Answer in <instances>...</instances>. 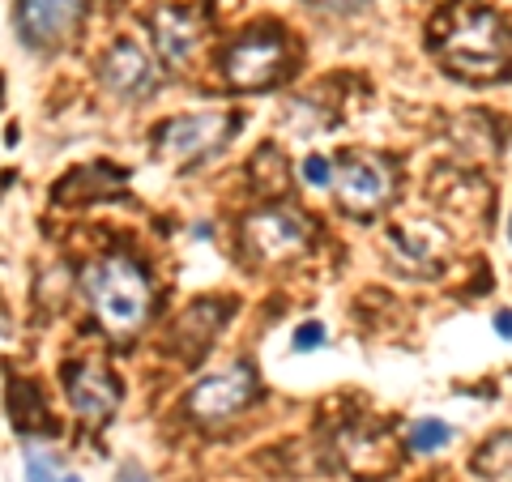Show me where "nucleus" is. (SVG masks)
Here are the masks:
<instances>
[{"mask_svg": "<svg viewBox=\"0 0 512 482\" xmlns=\"http://www.w3.org/2000/svg\"><path fill=\"white\" fill-rule=\"evenodd\" d=\"M431 56L461 82H500L512 64V26L487 5L453 0L431 22Z\"/></svg>", "mask_w": 512, "mask_h": 482, "instance_id": "nucleus-1", "label": "nucleus"}, {"mask_svg": "<svg viewBox=\"0 0 512 482\" xmlns=\"http://www.w3.org/2000/svg\"><path fill=\"white\" fill-rule=\"evenodd\" d=\"M82 291L90 299L94 320L111 333V337H133L146 329L150 308H154V291L150 278L133 256L124 252H107L82 273Z\"/></svg>", "mask_w": 512, "mask_h": 482, "instance_id": "nucleus-2", "label": "nucleus"}, {"mask_svg": "<svg viewBox=\"0 0 512 482\" xmlns=\"http://www.w3.org/2000/svg\"><path fill=\"white\" fill-rule=\"evenodd\" d=\"M291 73V43L278 30H244L218 56V77L239 94L274 90Z\"/></svg>", "mask_w": 512, "mask_h": 482, "instance_id": "nucleus-3", "label": "nucleus"}, {"mask_svg": "<svg viewBox=\"0 0 512 482\" xmlns=\"http://www.w3.org/2000/svg\"><path fill=\"white\" fill-rule=\"evenodd\" d=\"M235 116L222 111H197V116H175L167 124H158L150 133L154 158H163L167 167H197L205 158H214L235 133Z\"/></svg>", "mask_w": 512, "mask_h": 482, "instance_id": "nucleus-4", "label": "nucleus"}, {"mask_svg": "<svg viewBox=\"0 0 512 482\" xmlns=\"http://www.w3.org/2000/svg\"><path fill=\"white\" fill-rule=\"evenodd\" d=\"M256 397H261V380H256V367H252L248 359H235L231 367H222V372H210V376H201L197 384H192L188 397H184V410H188L197 423L218 427V423L239 419V414H244Z\"/></svg>", "mask_w": 512, "mask_h": 482, "instance_id": "nucleus-5", "label": "nucleus"}, {"mask_svg": "<svg viewBox=\"0 0 512 482\" xmlns=\"http://www.w3.org/2000/svg\"><path fill=\"white\" fill-rule=\"evenodd\" d=\"M308 222L291 205H265L244 218V244L261 265H286L308 252Z\"/></svg>", "mask_w": 512, "mask_h": 482, "instance_id": "nucleus-6", "label": "nucleus"}, {"mask_svg": "<svg viewBox=\"0 0 512 482\" xmlns=\"http://www.w3.org/2000/svg\"><path fill=\"white\" fill-rule=\"evenodd\" d=\"M333 192H338V205L346 214L367 218L393 201L397 175L376 154H346L338 163V171H333Z\"/></svg>", "mask_w": 512, "mask_h": 482, "instance_id": "nucleus-7", "label": "nucleus"}, {"mask_svg": "<svg viewBox=\"0 0 512 482\" xmlns=\"http://www.w3.org/2000/svg\"><path fill=\"white\" fill-rule=\"evenodd\" d=\"M64 393H69V406L86 427H103V423H111V414L120 410L116 376L90 359L64 367Z\"/></svg>", "mask_w": 512, "mask_h": 482, "instance_id": "nucleus-8", "label": "nucleus"}, {"mask_svg": "<svg viewBox=\"0 0 512 482\" xmlns=\"http://www.w3.org/2000/svg\"><path fill=\"white\" fill-rule=\"evenodd\" d=\"M86 0H18L13 5V26L26 47H56L73 35L82 22Z\"/></svg>", "mask_w": 512, "mask_h": 482, "instance_id": "nucleus-9", "label": "nucleus"}, {"mask_svg": "<svg viewBox=\"0 0 512 482\" xmlns=\"http://www.w3.org/2000/svg\"><path fill=\"white\" fill-rule=\"evenodd\" d=\"M338 457L342 465L355 478H367V482H380L397 470V448H393V436L389 431H380L376 423H355L346 427L338 436Z\"/></svg>", "mask_w": 512, "mask_h": 482, "instance_id": "nucleus-10", "label": "nucleus"}, {"mask_svg": "<svg viewBox=\"0 0 512 482\" xmlns=\"http://www.w3.org/2000/svg\"><path fill=\"white\" fill-rule=\"evenodd\" d=\"M99 77H103L107 94H116V99H124V103H141V99H150V94L158 90L154 64L133 39L111 43V52L99 64Z\"/></svg>", "mask_w": 512, "mask_h": 482, "instance_id": "nucleus-11", "label": "nucleus"}, {"mask_svg": "<svg viewBox=\"0 0 512 482\" xmlns=\"http://www.w3.org/2000/svg\"><path fill=\"white\" fill-rule=\"evenodd\" d=\"M150 35H154V47H158V56H163V64L180 69V64L192 60V52H197V43H201V18L180 5H158L150 13Z\"/></svg>", "mask_w": 512, "mask_h": 482, "instance_id": "nucleus-12", "label": "nucleus"}, {"mask_svg": "<svg viewBox=\"0 0 512 482\" xmlns=\"http://www.w3.org/2000/svg\"><path fill=\"white\" fill-rule=\"evenodd\" d=\"M470 470L487 482H512V431H500V436L478 444Z\"/></svg>", "mask_w": 512, "mask_h": 482, "instance_id": "nucleus-13", "label": "nucleus"}, {"mask_svg": "<svg viewBox=\"0 0 512 482\" xmlns=\"http://www.w3.org/2000/svg\"><path fill=\"white\" fill-rule=\"evenodd\" d=\"M448 440H453V427L440 423V419H419L410 427V436H406L410 453H440Z\"/></svg>", "mask_w": 512, "mask_h": 482, "instance_id": "nucleus-14", "label": "nucleus"}, {"mask_svg": "<svg viewBox=\"0 0 512 482\" xmlns=\"http://www.w3.org/2000/svg\"><path fill=\"white\" fill-rule=\"evenodd\" d=\"M26 482H60V461L52 448H43V444H26Z\"/></svg>", "mask_w": 512, "mask_h": 482, "instance_id": "nucleus-15", "label": "nucleus"}, {"mask_svg": "<svg viewBox=\"0 0 512 482\" xmlns=\"http://www.w3.org/2000/svg\"><path fill=\"white\" fill-rule=\"evenodd\" d=\"M333 158H325V154H308L303 158V180H308L312 188H333Z\"/></svg>", "mask_w": 512, "mask_h": 482, "instance_id": "nucleus-16", "label": "nucleus"}, {"mask_svg": "<svg viewBox=\"0 0 512 482\" xmlns=\"http://www.w3.org/2000/svg\"><path fill=\"white\" fill-rule=\"evenodd\" d=\"M320 342H325V325H316V320L299 325V333H295V350H316Z\"/></svg>", "mask_w": 512, "mask_h": 482, "instance_id": "nucleus-17", "label": "nucleus"}, {"mask_svg": "<svg viewBox=\"0 0 512 482\" xmlns=\"http://www.w3.org/2000/svg\"><path fill=\"white\" fill-rule=\"evenodd\" d=\"M308 5H316V9H333V13H350V9L372 5V0H308Z\"/></svg>", "mask_w": 512, "mask_h": 482, "instance_id": "nucleus-18", "label": "nucleus"}, {"mask_svg": "<svg viewBox=\"0 0 512 482\" xmlns=\"http://www.w3.org/2000/svg\"><path fill=\"white\" fill-rule=\"evenodd\" d=\"M495 329H500L504 337H512V312H495Z\"/></svg>", "mask_w": 512, "mask_h": 482, "instance_id": "nucleus-19", "label": "nucleus"}, {"mask_svg": "<svg viewBox=\"0 0 512 482\" xmlns=\"http://www.w3.org/2000/svg\"><path fill=\"white\" fill-rule=\"evenodd\" d=\"M120 482H146V478H141V474H137V470H128V474H124V478H120Z\"/></svg>", "mask_w": 512, "mask_h": 482, "instance_id": "nucleus-20", "label": "nucleus"}, {"mask_svg": "<svg viewBox=\"0 0 512 482\" xmlns=\"http://www.w3.org/2000/svg\"><path fill=\"white\" fill-rule=\"evenodd\" d=\"M60 482H77V478H73V474H64V478H60Z\"/></svg>", "mask_w": 512, "mask_h": 482, "instance_id": "nucleus-21", "label": "nucleus"}, {"mask_svg": "<svg viewBox=\"0 0 512 482\" xmlns=\"http://www.w3.org/2000/svg\"><path fill=\"white\" fill-rule=\"evenodd\" d=\"M508 244H512V218H508Z\"/></svg>", "mask_w": 512, "mask_h": 482, "instance_id": "nucleus-22", "label": "nucleus"}]
</instances>
